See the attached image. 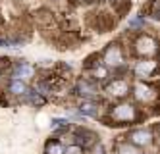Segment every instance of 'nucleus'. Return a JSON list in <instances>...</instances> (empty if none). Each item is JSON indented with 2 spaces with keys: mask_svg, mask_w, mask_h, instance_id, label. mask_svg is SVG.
<instances>
[{
  "mask_svg": "<svg viewBox=\"0 0 160 154\" xmlns=\"http://www.w3.org/2000/svg\"><path fill=\"white\" fill-rule=\"evenodd\" d=\"M114 117H116V120H131L133 117L131 106H118V108L114 110Z\"/></svg>",
  "mask_w": 160,
  "mask_h": 154,
  "instance_id": "obj_1",
  "label": "nucleus"
},
{
  "mask_svg": "<svg viewBox=\"0 0 160 154\" xmlns=\"http://www.w3.org/2000/svg\"><path fill=\"white\" fill-rule=\"evenodd\" d=\"M137 48H139V52H154V41L151 39V37H145V39H141L139 42H137Z\"/></svg>",
  "mask_w": 160,
  "mask_h": 154,
  "instance_id": "obj_2",
  "label": "nucleus"
},
{
  "mask_svg": "<svg viewBox=\"0 0 160 154\" xmlns=\"http://www.w3.org/2000/svg\"><path fill=\"white\" fill-rule=\"evenodd\" d=\"M18 79H27V77H31L33 75V67L29 66V64H21V66H18L16 67V73H14Z\"/></svg>",
  "mask_w": 160,
  "mask_h": 154,
  "instance_id": "obj_3",
  "label": "nucleus"
},
{
  "mask_svg": "<svg viewBox=\"0 0 160 154\" xmlns=\"http://www.w3.org/2000/svg\"><path fill=\"white\" fill-rule=\"evenodd\" d=\"M154 67H156V64L154 62H141L139 66H137V73L139 75H151L152 72H154Z\"/></svg>",
  "mask_w": 160,
  "mask_h": 154,
  "instance_id": "obj_4",
  "label": "nucleus"
},
{
  "mask_svg": "<svg viewBox=\"0 0 160 154\" xmlns=\"http://www.w3.org/2000/svg\"><path fill=\"white\" fill-rule=\"evenodd\" d=\"M108 91H110L112 94H118V97H120V94H125V92H128V85H125L123 81H114L112 85L108 87Z\"/></svg>",
  "mask_w": 160,
  "mask_h": 154,
  "instance_id": "obj_5",
  "label": "nucleus"
},
{
  "mask_svg": "<svg viewBox=\"0 0 160 154\" xmlns=\"http://www.w3.org/2000/svg\"><path fill=\"white\" fill-rule=\"evenodd\" d=\"M120 62H122L120 48H110L106 54V64H120Z\"/></svg>",
  "mask_w": 160,
  "mask_h": 154,
  "instance_id": "obj_6",
  "label": "nucleus"
},
{
  "mask_svg": "<svg viewBox=\"0 0 160 154\" xmlns=\"http://www.w3.org/2000/svg\"><path fill=\"white\" fill-rule=\"evenodd\" d=\"M79 112L85 114V116H97L98 114V108H97L95 104H91V102H83L81 108H79Z\"/></svg>",
  "mask_w": 160,
  "mask_h": 154,
  "instance_id": "obj_7",
  "label": "nucleus"
},
{
  "mask_svg": "<svg viewBox=\"0 0 160 154\" xmlns=\"http://www.w3.org/2000/svg\"><path fill=\"white\" fill-rule=\"evenodd\" d=\"M131 139H133V143H137V145H147L148 143V133H145V131H135L131 135Z\"/></svg>",
  "mask_w": 160,
  "mask_h": 154,
  "instance_id": "obj_8",
  "label": "nucleus"
},
{
  "mask_svg": "<svg viewBox=\"0 0 160 154\" xmlns=\"http://www.w3.org/2000/svg\"><path fill=\"white\" fill-rule=\"evenodd\" d=\"M10 91L16 92V94H23V92H27V87H25L21 81H14L12 85H10Z\"/></svg>",
  "mask_w": 160,
  "mask_h": 154,
  "instance_id": "obj_9",
  "label": "nucleus"
},
{
  "mask_svg": "<svg viewBox=\"0 0 160 154\" xmlns=\"http://www.w3.org/2000/svg\"><path fill=\"white\" fill-rule=\"evenodd\" d=\"M79 91H83V94H95L97 92V87L83 81V83H79Z\"/></svg>",
  "mask_w": 160,
  "mask_h": 154,
  "instance_id": "obj_10",
  "label": "nucleus"
},
{
  "mask_svg": "<svg viewBox=\"0 0 160 154\" xmlns=\"http://www.w3.org/2000/svg\"><path fill=\"white\" fill-rule=\"evenodd\" d=\"M137 97H139V98H148V97H151V94H148V89L137 87Z\"/></svg>",
  "mask_w": 160,
  "mask_h": 154,
  "instance_id": "obj_11",
  "label": "nucleus"
},
{
  "mask_svg": "<svg viewBox=\"0 0 160 154\" xmlns=\"http://www.w3.org/2000/svg\"><path fill=\"white\" fill-rule=\"evenodd\" d=\"M31 100L35 102V104H39V106H42V104H44V98L41 97V94H31Z\"/></svg>",
  "mask_w": 160,
  "mask_h": 154,
  "instance_id": "obj_12",
  "label": "nucleus"
},
{
  "mask_svg": "<svg viewBox=\"0 0 160 154\" xmlns=\"http://www.w3.org/2000/svg\"><path fill=\"white\" fill-rule=\"evenodd\" d=\"M66 154H81V148H79V147H68Z\"/></svg>",
  "mask_w": 160,
  "mask_h": 154,
  "instance_id": "obj_13",
  "label": "nucleus"
},
{
  "mask_svg": "<svg viewBox=\"0 0 160 154\" xmlns=\"http://www.w3.org/2000/svg\"><path fill=\"white\" fill-rule=\"evenodd\" d=\"M48 152H50V154H62V148H60L58 145H52V147L48 148Z\"/></svg>",
  "mask_w": 160,
  "mask_h": 154,
  "instance_id": "obj_14",
  "label": "nucleus"
},
{
  "mask_svg": "<svg viewBox=\"0 0 160 154\" xmlns=\"http://www.w3.org/2000/svg\"><path fill=\"white\" fill-rule=\"evenodd\" d=\"M122 154H139V152L133 150V148H129V147H123V148H122Z\"/></svg>",
  "mask_w": 160,
  "mask_h": 154,
  "instance_id": "obj_15",
  "label": "nucleus"
},
{
  "mask_svg": "<svg viewBox=\"0 0 160 154\" xmlns=\"http://www.w3.org/2000/svg\"><path fill=\"white\" fill-rule=\"evenodd\" d=\"M66 122L64 120H52V127H62Z\"/></svg>",
  "mask_w": 160,
  "mask_h": 154,
  "instance_id": "obj_16",
  "label": "nucleus"
},
{
  "mask_svg": "<svg viewBox=\"0 0 160 154\" xmlns=\"http://www.w3.org/2000/svg\"><path fill=\"white\" fill-rule=\"evenodd\" d=\"M137 25H141V19H133V21L129 23V27H137Z\"/></svg>",
  "mask_w": 160,
  "mask_h": 154,
  "instance_id": "obj_17",
  "label": "nucleus"
}]
</instances>
